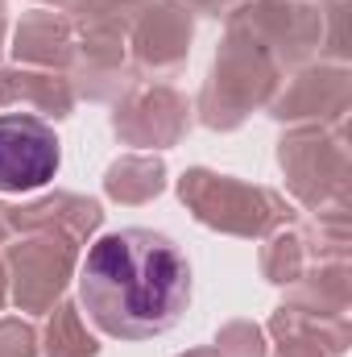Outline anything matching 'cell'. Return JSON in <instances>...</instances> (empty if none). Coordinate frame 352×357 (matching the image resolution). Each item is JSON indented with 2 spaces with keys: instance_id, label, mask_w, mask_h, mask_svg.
I'll list each match as a JSON object with an SVG mask.
<instances>
[{
  "instance_id": "obj_2",
  "label": "cell",
  "mask_w": 352,
  "mask_h": 357,
  "mask_svg": "<svg viewBox=\"0 0 352 357\" xmlns=\"http://www.w3.org/2000/svg\"><path fill=\"white\" fill-rule=\"evenodd\" d=\"M58 171V137L46 121L0 116V191H38Z\"/></svg>"
},
{
  "instance_id": "obj_1",
  "label": "cell",
  "mask_w": 352,
  "mask_h": 357,
  "mask_svg": "<svg viewBox=\"0 0 352 357\" xmlns=\"http://www.w3.org/2000/svg\"><path fill=\"white\" fill-rule=\"evenodd\" d=\"M79 303L108 337H162L191 307V266L170 237L116 229L91 245L79 266Z\"/></svg>"
}]
</instances>
